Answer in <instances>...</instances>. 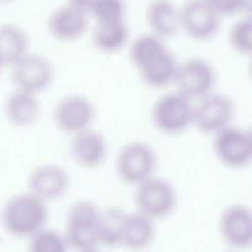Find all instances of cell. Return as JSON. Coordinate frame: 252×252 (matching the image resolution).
<instances>
[{"label":"cell","mask_w":252,"mask_h":252,"mask_svg":"<svg viewBox=\"0 0 252 252\" xmlns=\"http://www.w3.org/2000/svg\"><path fill=\"white\" fill-rule=\"evenodd\" d=\"M94 116L95 109L93 102L82 94L62 97L53 109V121L56 127L71 135L91 128Z\"/></svg>","instance_id":"8fae6325"},{"label":"cell","mask_w":252,"mask_h":252,"mask_svg":"<svg viewBox=\"0 0 252 252\" xmlns=\"http://www.w3.org/2000/svg\"><path fill=\"white\" fill-rule=\"evenodd\" d=\"M180 30L195 40L214 37L220 26V17L204 0H187L180 8Z\"/></svg>","instance_id":"4fadbf2b"},{"label":"cell","mask_w":252,"mask_h":252,"mask_svg":"<svg viewBox=\"0 0 252 252\" xmlns=\"http://www.w3.org/2000/svg\"><path fill=\"white\" fill-rule=\"evenodd\" d=\"M29 36L20 26L5 23L0 25V60L13 66L29 52Z\"/></svg>","instance_id":"ffe728a7"},{"label":"cell","mask_w":252,"mask_h":252,"mask_svg":"<svg viewBox=\"0 0 252 252\" xmlns=\"http://www.w3.org/2000/svg\"><path fill=\"white\" fill-rule=\"evenodd\" d=\"M158 157L155 149L144 141H131L118 152L115 161L117 176L126 184L137 186L156 175Z\"/></svg>","instance_id":"5b68a950"},{"label":"cell","mask_w":252,"mask_h":252,"mask_svg":"<svg viewBox=\"0 0 252 252\" xmlns=\"http://www.w3.org/2000/svg\"><path fill=\"white\" fill-rule=\"evenodd\" d=\"M11 1H13V0H0V4H4V3H9V2H11Z\"/></svg>","instance_id":"d6a6232c"},{"label":"cell","mask_w":252,"mask_h":252,"mask_svg":"<svg viewBox=\"0 0 252 252\" xmlns=\"http://www.w3.org/2000/svg\"><path fill=\"white\" fill-rule=\"evenodd\" d=\"M67 4L85 12L90 13V10L94 2V0H67Z\"/></svg>","instance_id":"4316f807"},{"label":"cell","mask_w":252,"mask_h":252,"mask_svg":"<svg viewBox=\"0 0 252 252\" xmlns=\"http://www.w3.org/2000/svg\"><path fill=\"white\" fill-rule=\"evenodd\" d=\"M240 12L245 16H252V0H240Z\"/></svg>","instance_id":"83f0119b"},{"label":"cell","mask_w":252,"mask_h":252,"mask_svg":"<svg viewBox=\"0 0 252 252\" xmlns=\"http://www.w3.org/2000/svg\"><path fill=\"white\" fill-rule=\"evenodd\" d=\"M212 146L217 159L226 167L239 169L252 161V146L247 129L231 124L213 136Z\"/></svg>","instance_id":"ba28073f"},{"label":"cell","mask_w":252,"mask_h":252,"mask_svg":"<svg viewBox=\"0 0 252 252\" xmlns=\"http://www.w3.org/2000/svg\"><path fill=\"white\" fill-rule=\"evenodd\" d=\"M3 66H4V64H3V63H2V61L0 60V71H1V69H2V67H3Z\"/></svg>","instance_id":"836d02e7"},{"label":"cell","mask_w":252,"mask_h":252,"mask_svg":"<svg viewBox=\"0 0 252 252\" xmlns=\"http://www.w3.org/2000/svg\"><path fill=\"white\" fill-rule=\"evenodd\" d=\"M229 42L238 53L252 56V16H245L233 24Z\"/></svg>","instance_id":"cb8c5ba5"},{"label":"cell","mask_w":252,"mask_h":252,"mask_svg":"<svg viewBox=\"0 0 252 252\" xmlns=\"http://www.w3.org/2000/svg\"><path fill=\"white\" fill-rule=\"evenodd\" d=\"M152 33L164 39L180 30L179 8L171 0H153L146 12Z\"/></svg>","instance_id":"d6986e66"},{"label":"cell","mask_w":252,"mask_h":252,"mask_svg":"<svg viewBox=\"0 0 252 252\" xmlns=\"http://www.w3.org/2000/svg\"><path fill=\"white\" fill-rule=\"evenodd\" d=\"M82 252H102V251H100L99 249H97V247H95V248H92V249L85 250V251H82Z\"/></svg>","instance_id":"4dcf8cb0"},{"label":"cell","mask_w":252,"mask_h":252,"mask_svg":"<svg viewBox=\"0 0 252 252\" xmlns=\"http://www.w3.org/2000/svg\"><path fill=\"white\" fill-rule=\"evenodd\" d=\"M234 115L235 106L231 98L213 92L194 103L193 126L205 135L214 136L231 125Z\"/></svg>","instance_id":"52a82bcc"},{"label":"cell","mask_w":252,"mask_h":252,"mask_svg":"<svg viewBox=\"0 0 252 252\" xmlns=\"http://www.w3.org/2000/svg\"><path fill=\"white\" fill-rule=\"evenodd\" d=\"M220 18L240 12V0H204Z\"/></svg>","instance_id":"484cf974"},{"label":"cell","mask_w":252,"mask_h":252,"mask_svg":"<svg viewBox=\"0 0 252 252\" xmlns=\"http://www.w3.org/2000/svg\"><path fill=\"white\" fill-rule=\"evenodd\" d=\"M249 76H250V79L252 81V56H250V61H249Z\"/></svg>","instance_id":"f1b7e54d"},{"label":"cell","mask_w":252,"mask_h":252,"mask_svg":"<svg viewBox=\"0 0 252 252\" xmlns=\"http://www.w3.org/2000/svg\"><path fill=\"white\" fill-rule=\"evenodd\" d=\"M129 55L142 81L150 88L174 84L179 63L162 38L154 33L142 34L132 42Z\"/></svg>","instance_id":"6da1fadb"},{"label":"cell","mask_w":252,"mask_h":252,"mask_svg":"<svg viewBox=\"0 0 252 252\" xmlns=\"http://www.w3.org/2000/svg\"><path fill=\"white\" fill-rule=\"evenodd\" d=\"M48 216L47 203L28 191L9 198L0 217L7 233L18 238H30L45 227Z\"/></svg>","instance_id":"7a4b0ae2"},{"label":"cell","mask_w":252,"mask_h":252,"mask_svg":"<svg viewBox=\"0 0 252 252\" xmlns=\"http://www.w3.org/2000/svg\"><path fill=\"white\" fill-rule=\"evenodd\" d=\"M100 209L92 201L73 203L66 215L64 235L70 248L82 252L99 245L98 221Z\"/></svg>","instance_id":"3957f363"},{"label":"cell","mask_w":252,"mask_h":252,"mask_svg":"<svg viewBox=\"0 0 252 252\" xmlns=\"http://www.w3.org/2000/svg\"><path fill=\"white\" fill-rule=\"evenodd\" d=\"M52 79L50 62L38 54L28 53L12 66V80L18 90L37 95L50 86Z\"/></svg>","instance_id":"7c38bea8"},{"label":"cell","mask_w":252,"mask_h":252,"mask_svg":"<svg viewBox=\"0 0 252 252\" xmlns=\"http://www.w3.org/2000/svg\"><path fill=\"white\" fill-rule=\"evenodd\" d=\"M219 232L228 248L246 250L252 247V209L242 203L226 206L218 221Z\"/></svg>","instance_id":"9c48e42d"},{"label":"cell","mask_w":252,"mask_h":252,"mask_svg":"<svg viewBox=\"0 0 252 252\" xmlns=\"http://www.w3.org/2000/svg\"><path fill=\"white\" fill-rule=\"evenodd\" d=\"M69 245L64 234L43 227L30 237L29 252H68Z\"/></svg>","instance_id":"603a6c76"},{"label":"cell","mask_w":252,"mask_h":252,"mask_svg":"<svg viewBox=\"0 0 252 252\" xmlns=\"http://www.w3.org/2000/svg\"><path fill=\"white\" fill-rule=\"evenodd\" d=\"M69 150L77 164L85 168H94L104 161L108 146L101 133L89 128L72 135Z\"/></svg>","instance_id":"9a60e30c"},{"label":"cell","mask_w":252,"mask_h":252,"mask_svg":"<svg viewBox=\"0 0 252 252\" xmlns=\"http://www.w3.org/2000/svg\"><path fill=\"white\" fill-rule=\"evenodd\" d=\"M134 202L136 211L154 220L169 217L177 205V192L166 178L157 175L135 187Z\"/></svg>","instance_id":"8992f818"},{"label":"cell","mask_w":252,"mask_h":252,"mask_svg":"<svg viewBox=\"0 0 252 252\" xmlns=\"http://www.w3.org/2000/svg\"><path fill=\"white\" fill-rule=\"evenodd\" d=\"M4 113L13 126L26 128L37 120L40 104L36 94L15 89L5 99Z\"/></svg>","instance_id":"e0dca14e"},{"label":"cell","mask_w":252,"mask_h":252,"mask_svg":"<svg viewBox=\"0 0 252 252\" xmlns=\"http://www.w3.org/2000/svg\"><path fill=\"white\" fill-rule=\"evenodd\" d=\"M151 119L162 134H181L194 124V101L177 90L165 93L154 102Z\"/></svg>","instance_id":"277c9868"},{"label":"cell","mask_w":252,"mask_h":252,"mask_svg":"<svg viewBox=\"0 0 252 252\" xmlns=\"http://www.w3.org/2000/svg\"><path fill=\"white\" fill-rule=\"evenodd\" d=\"M128 40V29L124 21L95 23L93 42L96 49L104 53L117 52Z\"/></svg>","instance_id":"44dd1931"},{"label":"cell","mask_w":252,"mask_h":252,"mask_svg":"<svg viewBox=\"0 0 252 252\" xmlns=\"http://www.w3.org/2000/svg\"><path fill=\"white\" fill-rule=\"evenodd\" d=\"M126 215L127 213L117 207H109L100 211L98 221L99 245L106 247L121 245Z\"/></svg>","instance_id":"7402d4cb"},{"label":"cell","mask_w":252,"mask_h":252,"mask_svg":"<svg viewBox=\"0 0 252 252\" xmlns=\"http://www.w3.org/2000/svg\"><path fill=\"white\" fill-rule=\"evenodd\" d=\"M87 13L65 4L55 9L48 19V30L57 39L62 41L76 40L87 30Z\"/></svg>","instance_id":"2e32d148"},{"label":"cell","mask_w":252,"mask_h":252,"mask_svg":"<svg viewBox=\"0 0 252 252\" xmlns=\"http://www.w3.org/2000/svg\"><path fill=\"white\" fill-rule=\"evenodd\" d=\"M156 220L136 211L126 215L121 246L132 252H141L153 243L156 236Z\"/></svg>","instance_id":"ac0fdd59"},{"label":"cell","mask_w":252,"mask_h":252,"mask_svg":"<svg viewBox=\"0 0 252 252\" xmlns=\"http://www.w3.org/2000/svg\"><path fill=\"white\" fill-rule=\"evenodd\" d=\"M90 13L95 23L124 21L125 4L123 0H94Z\"/></svg>","instance_id":"d4e9b609"},{"label":"cell","mask_w":252,"mask_h":252,"mask_svg":"<svg viewBox=\"0 0 252 252\" xmlns=\"http://www.w3.org/2000/svg\"><path fill=\"white\" fill-rule=\"evenodd\" d=\"M69 186V174L62 166L55 163L38 165L28 177L29 192L46 203L63 197Z\"/></svg>","instance_id":"5bb4252c"},{"label":"cell","mask_w":252,"mask_h":252,"mask_svg":"<svg viewBox=\"0 0 252 252\" xmlns=\"http://www.w3.org/2000/svg\"><path fill=\"white\" fill-rule=\"evenodd\" d=\"M216 72L203 58H190L179 63L174 84L178 92L193 101L214 92Z\"/></svg>","instance_id":"30bf717a"},{"label":"cell","mask_w":252,"mask_h":252,"mask_svg":"<svg viewBox=\"0 0 252 252\" xmlns=\"http://www.w3.org/2000/svg\"><path fill=\"white\" fill-rule=\"evenodd\" d=\"M247 133H248V136H249V139H250V143H251V146H252V124L247 129Z\"/></svg>","instance_id":"f546056e"},{"label":"cell","mask_w":252,"mask_h":252,"mask_svg":"<svg viewBox=\"0 0 252 252\" xmlns=\"http://www.w3.org/2000/svg\"><path fill=\"white\" fill-rule=\"evenodd\" d=\"M222 252H242V251H240V250H236V249H231V248H228L227 250H225V251H222Z\"/></svg>","instance_id":"1f68e13d"}]
</instances>
